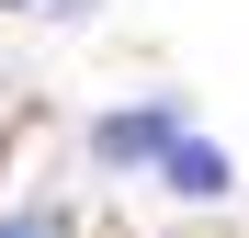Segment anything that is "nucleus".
<instances>
[{
	"instance_id": "f257e3e1",
	"label": "nucleus",
	"mask_w": 249,
	"mask_h": 238,
	"mask_svg": "<svg viewBox=\"0 0 249 238\" xmlns=\"http://www.w3.org/2000/svg\"><path fill=\"white\" fill-rule=\"evenodd\" d=\"M170 136H181V102H124V113H102V125H91V159H113V170H147Z\"/></svg>"
},
{
	"instance_id": "20e7f679",
	"label": "nucleus",
	"mask_w": 249,
	"mask_h": 238,
	"mask_svg": "<svg viewBox=\"0 0 249 238\" xmlns=\"http://www.w3.org/2000/svg\"><path fill=\"white\" fill-rule=\"evenodd\" d=\"M0 12H57V23H68V12H91V0H0Z\"/></svg>"
},
{
	"instance_id": "f03ea898",
	"label": "nucleus",
	"mask_w": 249,
	"mask_h": 238,
	"mask_svg": "<svg viewBox=\"0 0 249 238\" xmlns=\"http://www.w3.org/2000/svg\"><path fill=\"white\" fill-rule=\"evenodd\" d=\"M159 182H170L181 204H215V193H227V159L204 147V136H170V147H159Z\"/></svg>"
},
{
	"instance_id": "7ed1b4c3",
	"label": "nucleus",
	"mask_w": 249,
	"mask_h": 238,
	"mask_svg": "<svg viewBox=\"0 0 249 238\" xmlns=\"http://www.w3.org/2000/svg\"><path fill=\"white\" fill-rule=\"evenodd\" d=\"M0 238H79V216H68V204H12Z\"/></svg>"
}]
</instances>
